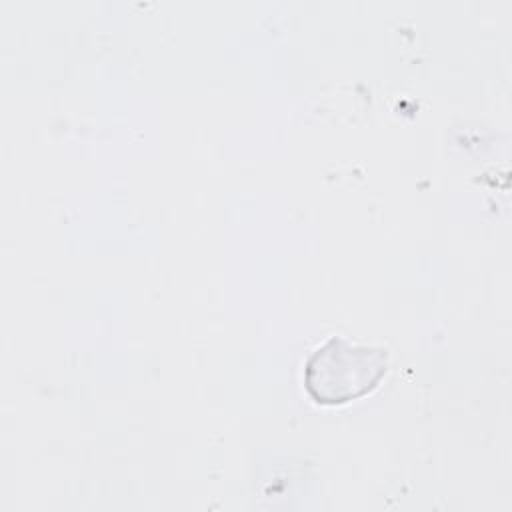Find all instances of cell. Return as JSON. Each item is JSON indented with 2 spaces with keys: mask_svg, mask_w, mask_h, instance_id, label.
<instances>
[{
  "mask_svg": "<svg viewBox=\"0 0 512 512\" xmlns=\"http://www.w3.org/2000/svg\"><path fill=\"white\" fill-rule=\"evenodd\" d=\"M388 370V352L334 336L318 346L304 368L310 396L322 404H342L368 394Z\"/></svg>",
  "mask_w": 512,
  "mask_h": 512,
  "instance_id": "cell-1",
  "label": "cell"
}]
</instances>
